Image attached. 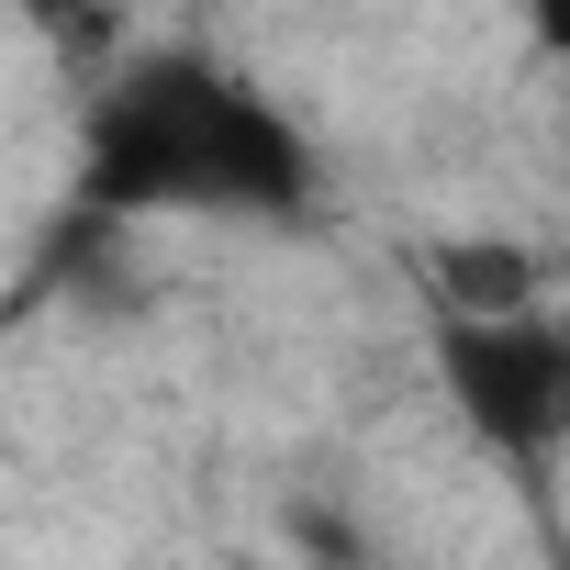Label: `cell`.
Instances as JSON below:
<instances>
[{"label": "cell", "instance_id": "7a4b0ae2", "mask_svg": "<svg viewBox=\"0 0 570 570\" xmlns=\"http://www.w3.org/2000/svg\"><path fill=\"white\" fill-rule=\"evenodd\" d=\"M436 392L503 459L570 448V314H436Z\"/></svg>", "mask_w": 570, "mask_h": 570}, {"label": "cell", "instance_id": "6da1fadb", "mask_svg": "<svg viewBox=\"0 0 570 570\" xmlns=\"http://www.w3.org/2000/svg\"><path fill=\"white\" fill-rule=\"evenodd\" d=\"M79 190L101 213H292L314 157L268 90L213 57L124 68L79 124Z\"/></svg>", "mask_w": 570, "mask_h": 570}]
</instances>
